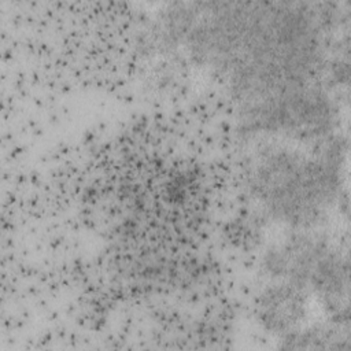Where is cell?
Segmentation results:
<instances>
[{"label":"cell","instance_id":"obj_2","mask_svg":"<svg viewBox=\"0 0 351 351\" xmlns=\"http://www.w3.org/2000/svg\"><path fill=\"white\" fill-rule=\"evenodd\" d=\"M252 145L247 181L263 217L276 230L325 229L340 207V138H267Z\"/></svg>","mask_w":351,"mask_h":351},{"label":"cell","instance_id":"obj_1","mask_svg":"<svg viewBox=\"0 0 351 351\" xmlns=\"http://www.w3.org/2000/svg\"><path fill=\"white\" fill-rule=\"evenodd\" d=\"M166 44L225 81L239 107L315 84L322 19L302 3H171L158 10Z\"/></svg>","mask_w":351,"mask_h":351}]
</instances>
